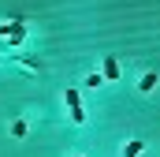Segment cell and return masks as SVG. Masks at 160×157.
I'll list each match as a JSON object with an SVG mask.
<instances>
[{
  "instance_id": "obj_1",
  "label": "cell",
  "mask_w": 160,
  "mask_h": 157,
  "mask_svg": "<svg viewBox=\"0 0 160 157\" xmlns=\"http://www.w3.org/2000/svg\"><path fill=\"white\" fill-rule=\"evenodd\" d=\"M0 34L11 41V45H22V38H26V23L22 19H11V23H0Z\"/></svg>"
},
{
  "instance_id": "obj_2",
  "label": "cell",
  "mask_w": 160,
  "mask_h": 157,
  "mask_svg": "<svg viewBox=\"0 0 160 157\" xmlns=\"http://www.w3.org/2000/svg\"><path fill=\"white\" fill-rule=\"evenodd\" d=\"M63 97H67V109H71V120H75V123H86V112H82V97H78V90H67Z\"/></svg>"
},
{
  "instance_id": "obj_3",
  "label": "cell",
  "mask_w": 160,
  "mask_h": 157,
  "mask_svg": "<svg viewBox=\"0 0 160 157\" xmlns=\"http://www.w3.org/2000/svg\"><path fill=\"white\" fill-rule=\"evenodd\" d=\"M101 78H104V82H116V78H119V60L108 56V60L101 64Z\"/></svg>"
},
{
  "instance_id": "obj_4",
  "label": "cell",
  "mask_w": 160,
  "mask_h": 157,
  "mask_svg": "<svg viewBox=\"0 0 160 157\" xmlns=\"http://www.w3.org/2000/svg\"><path fill=\"white\" fill-rule=\"evenodd\" d=\"M142 154H145V142H142V138H130V142L123 146V157H142Z\"/></svg>"
},
{
  "instance_id": "obj_5",
  "label": "cell",
  "mask_w": 160,
  "mask_h": 157,
  "mask_svg": "<svg viewBox=\"0 0 160 157\" xmlns=\"http://www.w3.org/2000/svg\"><path fill=\"white\" fill-rule=\"evenodd\" d=\"M153 86H157V71H149V75H142V82H138V90H145V94H149Z\"/></svg>"
},
{
  "instance_id": "obj_6",
  "label": "cell",
  "mask_w": 160,
  "mask_h": 157,
  "mask_svg": "<svg viewBox=\"0 0 160 157\" xmlns=\"http://www.w3.org/2000/svg\"><path fill=\"white\" fill-rule=\"evenodd\" d=\"M101 82H104V78H101V71H93V75L86 78V90H97V86H101Z\"/></svg>"
},
{
  "instance_id": "obj_7",
  "label": "cell",
  "mask_w": 160,
  "mask_h": 157,
  "mask_svg": "<svg viewBox=\"0 0 160 157\" xmlns=\"http://www.w3.org/2000/svg\"><path fill=\"white\" fill-rule=\"evenodd\" d=\"M11 135H15V138H22V135H26V123H22V120H15V123H11Z\"/></svg>"
},
{
  "instance_id": "obj_8",
  "label": "cell",
  "mask_w": 160,
  "mask_h": 157,
  "mask_svg": "<svg viewBox=\"0 0 160 157\" xmlns=\"http://www.w3.org/2000/svg\"><path fill=\"white\" fill-rule=\"evenodd\" d=\"M75 157H82V154H75Z\"/></svg>"
}]
</instances>
